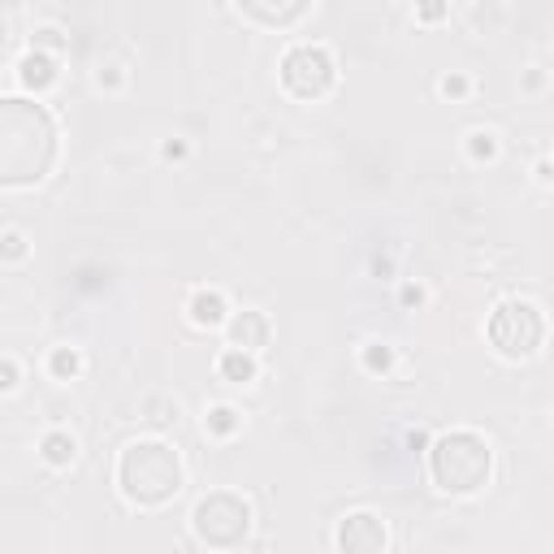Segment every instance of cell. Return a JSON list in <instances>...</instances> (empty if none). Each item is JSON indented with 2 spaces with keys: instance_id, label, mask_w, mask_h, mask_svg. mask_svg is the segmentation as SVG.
I'll list each match as a JSON object with an SVG mask.
<instances>
[{
  "instance_id": "6da1fadb",
  "label": "cell",
  "mask_w": 554,
  "mask_h": 554,
  "mask_svg": "<svg viewBox=\"0 0 554 554\" xmlns=\"http://www.w3.org/2000/svg\"><path fill=\"white\" fill-rule=\"evenodd\" d=\"M61 152L57 117L35 100H0V186H39Z\"/></svg>"
},
{
  "instance_id": "7a4b0ae2",
  "label": "cell",
  "mask_w": 554,
  "mask_h": 554,
  "mask_svg": "<svg viewBox=\"0 0 554 554\" xmlns=\"http://www.w3.org/2000/svg\"><path fill=\"white\" fill-rule=\"evenodd\" d=\"M182 481H186L182 455L165 438L131 442L122 451V459H117V489L139 511H161V506H169L182 494Z\"/></svg>"
},
{
  "instance_id": "3957f363",
  "label": "cell",
  "mask_w": 554,
  "mask_h": 554,
  "mask_svg": "<svg viewBox=\"0 0 554 554\" xmlns=\"http://www.w3.org/2000/svg\"><path fill=\"white\" fill-rule=\"evenodd\" d=\"M429 476L451 498H473L494 476V446L476 429H451L429 446Z\"/></svg>"
},
{
  "instance_id": "277c9868",
  "label": "cell",
  "mask_w": 554,
  "mask_h": 554,
  "mask_svg": "<svg viewBox=\"0 0 554 554\" xmlns=\"http://www.w3.org/2000/svg\"><path fill=\"white\" fill-rule=\"evenodd\" d=\"M251 503L239 489H208L196 506H191V533L199 546L208 550H239L251 538Z\"/></svg>"
},
{
  "instance_id": "5b68a950",
  "label": "cell",
  "mask_w": 554,
  "mask_h": 554,
  "mask_svg": "<svg viewBox=\"0 0 554 554\" xmlns=\"http://www.w3.org/2000/svg\"><path fill=\"white\" fill-rule=\"evenodd\" d=\"M485 334L503 359H533L546 343V316L528 299H506L489 312Z\"/></svg>"
},
{
  "instance_id": "8992f818",
  "label": "cell",
  "mask_w": 554,
  "mask_h": 554,
  "mask_svg": "<svg viewBox=\"0 0 554 554\" xmlns=\"http://www.w3.org/2000/svg\"><path fill=\"white\" fill-rule=\"evenodd\" d=\"M282 87L294 100H325L338 87V61L325 44H294L282 57Z\"/></svg>"
},
{
  "instance_id": "52a82bcc",
  "label": "cell",
  "mask_w": 554,
  "mask_h": 554,
  "mask_svg": "<svg viewBox=\"0 0 554 554\" xmlns=\"http://www.w3.org/2000/svg\"><path fill=\"white\" fill-rule=\"evenodd\" d=\"M338 554H386L390 550V528L377 511H346L334 528Z\"/></svg>"
},
{
  "instance_id": "ba28073f",
  "label": "cell",
  "mask_w": 554,
  "mask_h": 554,
  "mask_svg": "<svg viewBox=\"0 0 554 554\" xmlns=\"http://www.w3.org/2000/svg\"><path fill=\"white\" fill-rule=\"evenodd\" d=\"M269 334H273V325H269V316L256 308H243L229 316L226 325V346H234V351H247V356H256V351H264L269 346Z\"/></svg>"
},
{
  "instance_id": "9c48e42d",
  "label": "cell",
  "mask_w": 554,
  "mask_h": 554,
  "mask_svg": "<svg viewBox=\"0 0 554 554\" xmlns=\"http://www.w3.org/2000/svg\"><path fill=\"white\" fill-rule=\"evenodd\" d=\"M14 79H17V87H22V91L44 96V91H48V87H57V79H61V61H57V57H48V52L27 48L22 57H17Z\"/></svg>"
},
{
  "instance_id": "30bf717a",
  "label": "cell",
  "mask_w": 554,
  "mask_h": 554,
  "mask_svg": "<svg viewBox=\"0 0 554 554\" xmlns=\"http://www.w3.org/2000/svg\"><path fill=\"white\" fill-rule=\"evenodd\" d=\"M186 316H191V325H199V329H226L234 312H229L226 294L217 291V286H204V291L191 294V304H186Z\"/></svg>"
},
{
  "instance_id": "8fae6325",
  "label": "cell",
  "mask_w": 554,
  "mask_h": 554,
  "mask_svg": "<svg viewBox=\"0 0 554 554\" xmlns=\"http://www.w3.org/2000/svg\"><path fill=\"white\" fill-rule=\"evenodd\" d=\"M312 5H304V0H294V5H264V0H247V5H239V14L251 17V22H261V27H294L299 17H308Z\"/></svg>"
},
{
  "instance_id": "7c38bea8",
  "label": "cell",
  "mask_w": 554,
  "mask_h": 554,
  "mask_svg": "<svg viewBox=\"0 0 554 554\" xmlns=\"http://www.w3.org/2000/svg\"><path fill=\"white\" fill-rule=\"evenodd\" d=\"M217 373L226 377L229 386H251V381L261 377V364H256V356L226 346V351H221V359H217Z\"/></svg>"
},
{
  "instance_id": "4fadbf2b",
  "label": "cell",
  "mask_w": 554,
  "mask_h": 554,
  "mask_svg": "<svg viewBox=\"0 0 554 554\" xmlns=\"http://www.w3.org/2000/svg\"><path fill=\"white\" fill-rule=\"evenodd\" d=\"M39 455H44L48 468H69V463L79 459V442H74V433H66V429H52V433H44V442H39Z\"/></svg>"
},
{
  "instance_id": "5bb4252c",
  "label": "cell",
  "mask_w": 554,
  "mask_h": 554,
  "mask_svg": "<svg viewBox=\"0 0 554 554\" xmlns=\"http://www.w3.org/2000/svg\"><path fill=\"white\" fill-rule=\"evenodd\" d=\"M239 429H243V411L239 408H229V403H212L208 411H204V433H208V438H234V433H239Z\"/></svg>"
},
{
  "instance_id": "9a60e30c",
  "label": "cell",
  "mask_w": 554,
  "mask_h": 554,
  "mask_svg": "<svg viewBox=\"0 0 554 554\" xmlns=\"http://www.w3.org/2000/svg\"><path fill=\"white\" fill-rule=\"evenodd\" d=\"M144 421L152 424V429H178V421H182L178 399H161V394H152V399L144 403Z\"/></svg>"
},
{
  "instance_id": "2e32d148",
  "label": "cell",
  "mask_w": 554,
  "mask_h": 554,
  "mask_svg": "<svg viewBox=\"0 0 554 554\" xmlns=\"http://www.w3.org/2000/svg\"><path fill=\"white\" fill-rule=\"evenodd\" d=\"M79 373H82L79 346H52V356H48V377H52V381H74Z\"/></svg>"
},
{
  "instance_id": "e0dca14e",
  "label": "cell",
  "mask_w": 554,
  "mask_h": 554,
  "mask_svg": "<svg viewBox=\"0 0 554 554\" xmlns=\"http://www.w3.org/2000/svg\"><path fill=\"white\" fill-rule=\"evenodd\" d=\"M359 364H364V373L386 377L394 364H399V351H394L390 343H368L364 351H359Z\"/></svg>"
},
{
  "instance_id": "ac0fdd59",
  "label": "cell",
  "mask_w": 554,
  "mask_h": 554,
  "mask_svg": "<svg viewBox=\"0 0 554 554\" xmlns=\"http://www.w3.org/2000/svg\"><path fill=\"white\" fill-rule=\"evenodd\" d=\"M463 147H468V156H473L476 165L498 161V134L494 131H468L463 134Z\"/></svg>"
},
{
  "instance_id": "d6986e66",
  "label": "cell",
  "mask_w": 554,
  "mask_h": 554,
  "mask_svg": "<svg viewBox=\"0 0 554 554\" xmlns=\"http://www.w3.org/2000/svg\"><path fill=\"white\" fill-rule=\"evenodd\" d=\"M27 251H31V247H27V234H22V229L9 226L5 234H0V261L9 264V269L27 261Z\"/></svg>"
},
{
  "instance_id": "ffe728a7",
  "label": "cell",
  "mask_w": 554,
  "mask_h": 554,
  "mask_svg": "<svg viewBox=\"0 0 554 554\" xmlns=\"http://www.w3.org/2000/svg\"><path fill=\"white\" fill-rule=\"evenodd\" d=\"M438 91L446 100H468V91H473V79H468V74H459V69H451V74H442V79H438Z\"/></svg>"
},
{
  "instance_id": "44dd1931",
  "label": "cell",
  "mask_w": 554,
  "mask_h": 554,
  "mask_svg": "<svg viewBox=\"0 0 554 554\" xmlns=\"http://www.w3.org/2000/svg\"><path fill=\"white\" fill-rule=\"evenodd\" d=\"M31 48L57 57V52L66 48V39H61V31H57V27H35V31H31Z\"/></svg>"
},
{
  "instance_id": "7402d4cb",
  "label": "cell",
  "mask_w": 554,
  "mask_h": 554,
  "mask_svg": "<svg viewBox=\"0 0 554 554\" xmlns=\"http://www.w3.org/2000/svg\"><path fill=\"white\" fill-rule=\"evenodd\" d=\"M96 87H100V91H122V87H126V69L117 66V61L100 66L96 69Z\"/></svg>"
},
{
  "instance_id": "603a6c76",
  "label": "cell",
  "mask_w": 554,
  "mask_h": 554,
  "mask_svg": "<svg viewBox=\"0 0 554 554\" xmlns=\"http://www.w3.org/2000/svg\"><path fill=\"white\" fill-rule=\"evenodd\" d=\"M17 359L14 356H5L0 359V390H17Z\"/></svg>"
},
{
  "instance_id": "cb8c5ba5",
  "label": "cell",
  "mask_w": 554,
  "mask_h": 554,
  "mask_svg": "<svg viewBox=\"0 0 554 554\" xmlns=\"http://www.w3.org/2000/svg\"><path fill=\"white\" fill-rule=\"evenodd\" d=\"M161 156H165V161H186V144H182V139H165Z\"/></svg>"
},
{
  "instance_id": "d4e9b609",
  "label": "cell",
  "mask_w": 554,
  "mask_h": 554,
  "mask_svg": "<svg viewBox=\"0 0 554 554\" xmlns=\"http://www.w3.org/2000/svg\"><path fill=\"white\" fill-rule=\"evenodd\" d=\"M416 17L421 22H438V17H446V5H424V9H416Z\"/></svg>"
},
{
  "instance_id": "484cf974",
  "label": "cell",
  "mask_w": 554,
  "mask_h": 554,
  "mask_svg": "<svg viewBox=\"0 0 554 554\" xmlns=\"http://www.w3.org/2000/svg\"><path fill=\"white\" fill-rule=\"evenodd\" d=\"M424 299H429L424 286H403V304H408V308H416V304H424Z\"/></svg>"
},
{
  "instance_id": "4316f807",
  "label": "cell",
  "mask_w": 554,
  "mask_h": 554,
  "mask_svg": "<svg viewBox=\"0 0 554 554\" xmlns=\"http://www.w3.org/2000/svg\"><path fill=\"white\" fill-rule=\"evenodd\" d=\"M541 82H546V79H541V74H538V69H533V74H524V87H528V91H538V87H541Z\"/></svg>"
}]
</instances>
